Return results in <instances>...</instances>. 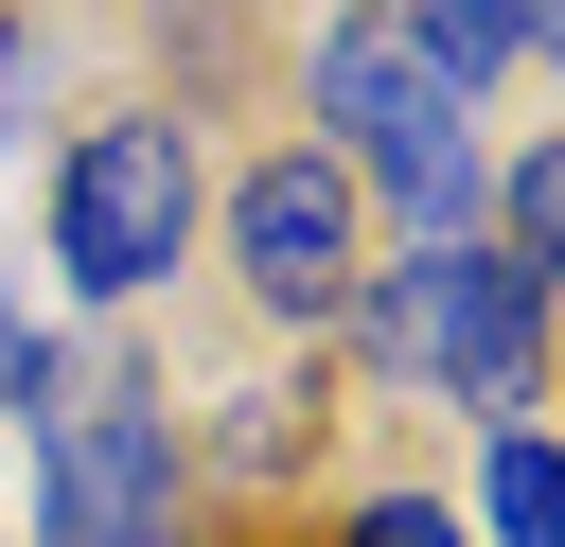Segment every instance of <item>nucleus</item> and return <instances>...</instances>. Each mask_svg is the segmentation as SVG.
I'll list each match as a JSON object with an SVG mask.
<instances>
[{
	"mask_svg": "<svg viewBox=\"0 0 565 547\" xmlns=\"http://www.w3.org/2000/svg\"><path fill=\"white\" fill-rule=\"evenodd\" d=\"M18 406H53V335H35L18 300H0V423H18Z\"/></svg>",
	"mask_w": 565,
	"mask_h": 547,
	"instance_id": "9d476101",
	"label": "nucleus"
},
{
	"mask_svg": "<svg viewBox=\"0 0 565 547\" xmlns=\"http://www.w3.org/2000/svg\"><path fill=\"white\" fill-rule=\"evenodd\" d=\"M318 124H335V176H371L424 247H459V212H477V88L406 35V0H353L318 35Z\"/></svg>",
	"mask_w": 565,
	"mask_h": 547,
	"instance_id": "f257e3e1",
	"label": "nucleus"
},
{
	"mask_svg": "<svg viewBox=\"0 0 565 547\" xmlns=\"http://www.w3.org/2000/svg\"><path fill=\"white\" fill-rule=\"evenodd\" d=\"M565 494H547V423H494V547H547Z\"/></svg>",
	"mask_w": 565,
	"mask_h": 547,
	"instance_id": "0eeeda50",
	"label": "nucleus"
},
{
	"mask_svg": "<svg viewBox=\"0 0 565 547\" xmlns=\"http://www.w3.org/2000/svg\"><path fill=\"white\" fill-rule=\"evenodd\" d=\"M18 88H35V53H18V18H0V141H18Z\"/></svg>",
	"mask_w": 565,
	"mask_h": 547,
	"instance_id": "9b49d317",
	"label": "nucleus"
},
{
	"mask_svg": "<svg viewBox=\"0 0 565 547\" xmlns=\"http://www.w3.org/2000/svg\"><path fill=\"white\" fill-rule=\"evenodd\" d=\"M177 247H194V124H177V106H106V124L53 159V265H71L88 300H141Z\"/></svg>",
	"mask_w": 565,
	"mask_h": 547,
	"instance_id": "7ed1b4c3",
	"label": "nucleus"
},
{
	"mask_svg": "<svg viewBox=\"0 0 565 547\" xmlns=\"http://www.w3.org/2000/svg\"><path fill=\"white\" fill-rule=\"evenodd\" d=\"M406 35L477 88V71H512V53H547V0H406Z\"/></svg>",
	"mask_w": 565,
	"mask_h": 547,
	"instance_id": "423d86ee",
	"label": "nucleus"
},
{
	"mask_svg": "<svg viewBox=\"0 0 565 547\" xmlns=\"http://www.w3.org/2000/svg\"><path fill=\"white\" fill-rule=\"evenodd\" d=\"M494 212H512V265H547V212H565V176H547V141L494 176Z\"/></svg>",
	"mask_w": 565,
	"mask_h": 547,
	"instance_id": "6e6552de",
	"label": "nucleus"
},
{
	"mask_svg": "<svg viewBox=\"0 0 565 547\" xmlns=\"http://www.w3.org/2000/svg\"><path fill=\"white\" fill-rule=\"evenodd\" d=\"M230 265H247L265 318H335V300H353V176H335L318 141L247 159V194H230Z\"/></svg>",
	"mask_w": 565,
	"mask_h": 547,
	"instance_id": "39448f33",
	"label": "nucleus"
},
{
	"mask_svg": "<svg viewBox=\"0 0 565 547\" xmlns=\"http://www.w3.org/2000/svg\"><path fill=\"white\" fill-rule=\"evenodd\" d=\"M353 353L388 388H459L494 423H530V335H547V265L512 247H406V265H353Z\"/></svg>",
	"mask_w": 565,
	"mask_h": 547,
	"instance_id": "f03ea898",
	"label": "nucleus"
},
{
	"mask_svg": "<svg viewBox=\"0 0 565 547\" xmlns=\"http://www.w3.org/2000/svg\"><path fill=\"white\" fill-rule=\"evenodd\" d=\"M35 423H53V547H159V512H177V423H159V388L106 371V388H53Z\"/></svg>",
	"mask_w": 565,
	"mask_h": 547,
	"instance_id": "20e7f679",
	"label": "nucleus"
},
{
	"mask_svg": "<svg viewBox=\"0 0 565 547\" xmlns=\"http://www.w3.org/2000/svg\"><path fill=\"white\" fill-rule=\"evenodd\" d=\"M353 547H459V512H441V494H371V512H353Z\"/></svg>",
	"mask_w": 565,
	"mask_h": 547,
	"instance_id": "1a4fd4ad",
	"label": "nucleus"
}]
</instances>
